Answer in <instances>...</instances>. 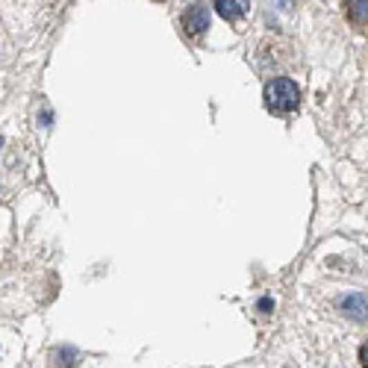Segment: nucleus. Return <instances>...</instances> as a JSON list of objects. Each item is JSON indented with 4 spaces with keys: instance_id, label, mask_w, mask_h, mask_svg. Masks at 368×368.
Wrapping results in <instances>:
<instances>
[{
    "instance_id": "nucleus-5",
    "label": "nucleus",
    "mask_w": 368,
    "mask_h": 368,
    "mask_svg": "<svg viewBox=\"0 0 368 368\" xmlns=\"http://www.w3.org/2000/svg\"><path fill=\"white\" fill-rule=\"evenodd\" d=\"M344 9H348V18L353 21L356 27L368 24V0H348V3H344Z\"/></svg>"
},
{
    "instance_id": "nucleus-8",
    "label": "nucleus",
    "mask_w": 368,
    "mask_h": 368,
    "mask_svg": "<svg viewBox=\"0 0 368 368\" xmlns=\"http://www.w3.org/2000/svg\"><path fill=\"white\" fill-rule=\"evenodd\" d=\"M360 362H362V368H368V342L360 344Z\"/></svg>"
},
{
    "instance_id": "nucleus-1",
    "label": "nucleus",
    "mask_w": 368,
    "mask_h": 368,
    "mask_svg": "<svg viewBox=\"0 0 368 368\" xmlns=\"http://www.w3.org/2000/svg\"><path fill=\"white\" fill-rule=\"evenodd\" d=\"M266 103L274 112H295L301 103V89L292 77H274L266 83Z\"/></svg>"
},
{
    "instance_id": "nucleus-7",
    "label": "nucleus",
    "mask_w": 368,
    "mask_h": 368,
    "mask_svg": "<svg viewBox=\"0 0 368 368\" xmlns=\"http://www.w3.org/2000/svg\"><path fill=\"white\" fill-rule=\"evenodd\" d=\"M257 306H259V313H271V309H274V301H271V297H262Z\"/></svg>"
},
{
    "instance_id": "nucleus-4",
    "label": "nucleus",
    "mask_w": 368,
    "mask_h": 368,
    "mask_svg": "<svg viewBox=\"0 0 368 368\" xmlns=\"http://www.w3.org/2000/svg\"><path fill=\"white\" fill-rule=\"evenodd\" d=\"M215 6V12L221 15L224 21H236V18H241L248 12V3L245 0H218V3H212Z\"/></svg>"
},
{
    "instance_id": "nucleus-6",
    "label": "nucleus",
    "mask_w": 368,
    "mask_h": 368,
    "mask_svg": "<svg viewBox=\"0 0 368 368\" xmlns=\"http://www.w3.org/2000/svg\"><path fill=\"white\" fill-rule=\"evenodd\" d=\"M56 356H59V365H62V368H74V365H77V351L68 348V344L56 351Z\"/></svg>"
},
{
    "instance_id": "nucleus-3",
    "label": "nucleus",
    "mask_w": 368,
    "mask_h": 368,
    "mask_svg": "<svg viewBox=\"0 0 368 368\" xmlns=\"http://www.w3.org/2000/svg\"><path fill=\"white\" fill-rule=\"evenodd\" d=\"M339 309L344 315H348L351 321H368V297L365 295H348V297H342L339 301Z\"/></svg>"
},
{
    "instance_id": "nucleus-2",
    "label": "nucleus",
    "mask_w": 368,
    "mask_h": 368,
    "mask_svg": "<svg viewBox=\"0 0 368 368\" xmlns=\"http://www.w3.org/2000/svg\"><path fill=\"white\" fill-rule=\"evenodd\" d=\"M180 24H183V30H186L189 36H201V33H203L206 27H210V9H206V6H201V3L189 6L186 12H183Z\"/></svg>"
},
{
    "instance_id": "nucleus-9",
    "label": "nucleus",
    "mask_w": 368,
    "mask_h": 368,
    "mask_svg": "<svg viewBox=\"0 0 368 368\" xmlns=\"http://www.w3.org/2000/svg\"><path fill=\"white\" fill-rule=\"evenodd\" d=\"M0 147H3V139H0Z\"/></svg>"
}]
</instances>
